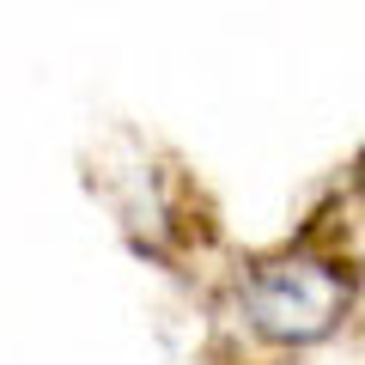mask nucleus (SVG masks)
<instances>
[{"label":"nucleus","instance_id":"obj_1","mask_svg":"<svg viewBox=\"0 0 365 365\" xmlns=\"http://www.w3.org/2000/svg\"><path fill=\"white\" fill-rule=\"evenodd\" d=\"M244 304L256 317L262 335L274 341H317L341 323L347 311V287H341V274L323 268L311 256H287V262H268V268L250 274L244 287Z\"/></svg>","mask_w":365,"mask_h":365}]
</instances>
